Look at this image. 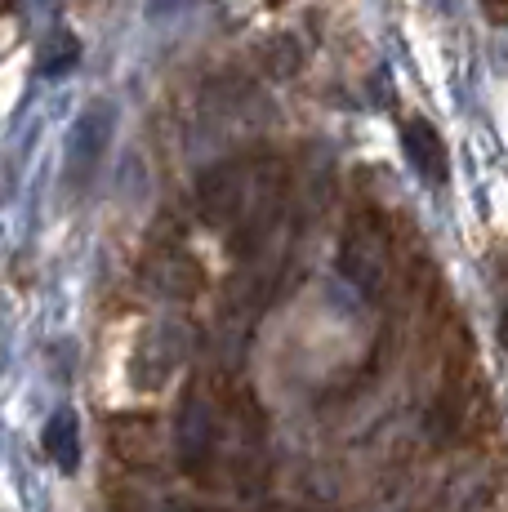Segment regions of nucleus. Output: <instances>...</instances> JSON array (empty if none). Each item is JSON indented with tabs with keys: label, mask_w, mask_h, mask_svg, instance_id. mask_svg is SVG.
I'll return each instance as SVG.
<instances>
[{
	"label": "nucleus",
	"mask_w": 508,
	"mask_h": 512,
	"mask_svg": "<svg viewBox=\"0 0 508 512\" xmlns=\"http://www.w3.org/2000/svg\"><path fill=\"white\" fill-rule=\"evenodd\" d=\"M286 201V165L277 156H241L201 174L197 210L210 228L232 236V250L250 254L263 245Z\"/></svg>",
	"instance_id": "obj_1"
},
{
	"label": "nucleus",
	"mask_w": 508,
	"mask_h": 512,
	"mask_svg": "<svg viewBox=\"0 0 508 512\" xmlns=\"http://www.w3.org/2000/svg\"><path fill=\"white\" fill-rule=\"evenodd\" d=\"M228 423H232V406L228 397H219L214 388H188L179 406V423H174V446H179V459L192 477H210L214 459H219L223 441H228Z\"/></svg>",
	"instance_id": "obj_2"
},
{
	"label": "nucleus",
	"mask_w": 508,
	"mask_h": 512,
	"mask_svg": "<svg viewBox=\"0 0 508 512\" xmlns=\"http://www.w3.org/2000/svg\"><path fill=\"white\" fill-rule=\"evenodd\" d=\"M339 272L353 281L366 299H384L393 285V232L379 214L361 210L348 219L344 241H339Z\"/></svg>",
	"instance_id": "obj_3"
},
{
	"label": "nucleus",
	"mask_w": 508,
	"mask_h": 512,
	"mask_svg": "<svg viewBox=\"0 0 508 512\" xmlns=\"http://www.w3.org/2000/svg\"><path fill=\"white\" fill-rule=\"evenodd\" d=\"M112 139V107L107 103H94L85 107L81 116H76L72 125V139H67V179L81 183L94 174V165H99L103 147Z\"/></svg>",
	"instance_id": "obj_4"
},
{
	"label": "nucleus",
	"mask_w": 508,
	"mask_h": 512,
	"mask_svg": "<svg viewBox=\"0 0 508 512\" xmlns=\"http://www.w3.org/2000/svg\"><path fill=\"white\" fill-rule=\"evenodd\" d=\"M148 285L165 299H192L201 290V263L179 245H161L148 259Z\"/></svg>",
	"instance_id": "obj_5"
},
{
	"label": "nucleus",
	"mask_w": 508,
	"mask_h": 512,
	"mask_svg": "<svg viewBox=\"0 0 508 512\" xmlns=\"http://www.w3.org/2000/svg\"><path fill=\"white\" fill-rule=\"evenodd\" d=\"M402 147H406V161L415 165L428 183H442L446 179V143H442V134H437L428 121L410 116V121L402 125Z\"/></svg>",
	"instance_id": "obj_6"
},
{
	"label": "nucleus",
	"mask_w": 508,
	"mask_h": 512,
	"mask_svg": "<svg viewBox=\"0 0 508 512\" xmlns=\"http://www.w3.org/2000/svg\"><path fill=\"white\" fill-rule=\"evenodd\" d=\"M112 450L134 468L152 464V459L161 455V432H156V419H148V415L112 419Z\"/></svg>",
	"instance_id": "obj_7"
},
{
	"label": "nucleus",
	"mask_w": 508,
	"mask_h": 512,
	"mask_svg": "<svg viewBox=\"0 0 508 512\" xmlns=\"http://www.w3.org/2000/svg\"><path fill=\"white\" fill-rule=\"evenodd\" d=\"M45 450H50V459L63 472L76 468V459H81V432H76L72 415H54L50 419V428H45Z\"/></svg>",
	"instance_id": "obj_8"
},
{
	"label": "nucleus",
	"mask_w": 508,
	"mask_h": 512,
	"mask_svg": "<svg viewBox=\"0 0 508 512\" xmlns=\"http://www.w3.org/2000/svg\"><path fill=\"white\" fill-rule=\"evenodd\" d=\"M76 54H81V41H76L72 32H63V27H58L50 41H45V49H41V72L63 76L67 67L76 63Z\"/></svg>",
	"instance_id": "obj_9"
},
{
	"label": "nucleus",
	"mask_w": 508,
	"mask_h": 512,
	"mask_svg": "<svg viewBox=\"0 0 508 512\" xmlns=\"http://www.w3.org/2000/svg\"><path fill=\"white\" fill-rule=\"evenodd\" d=\"M486 14H491V23H504L508 5H504V0H486Z\"/></svg>",
	"instance_id": "obj_10"
},
{
	"label": "nucleus",
	"mask_w": 508,
	"mask_h": 512,
	"mask_svg": "<svg viewBox=\"0 0 508 512\" xmlns=\"http://www.w3.org/2000/svg\"><path fill=\"white\" fill-rule=\"evenodd\" d=\"M179 5V0H148V14L156 18V14H165V9H174Z\"/></svg>",
	"instance_id": "obj_11"
}]
</instances>
